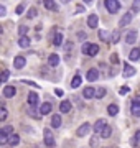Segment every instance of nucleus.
<instances>
[{
  "label": "nucleus",
  "mask_w": 140,
  "mask_h": 148,
  "mask_svg": "<svg viewBox=\"0 0 140 148\" xmlns=\"http://www.w3.org/2000/svg\"><path fill=\"white\" fill-rule=\"evenodd\" d=\"M13 135V125H5V127L0 128V143L2 145H7L8 143V138Z\"/></svg>",
  "instance_id": "obj_1"
},
{
  "label": "nucleus",
  "mask_w": 140,
  "mask_h": 148,
  "mask_svg": "<svg viewBox=\"0 0 140 148\" xmlns=\"http://www.w3.org/2000/svg\"><path fill=\"white\" fill-rule=\"evenodd\" d=\"M104 5H106V8H107V12L109 13H119V10H120V2L119 0H106L104 2Z\"/></svg>",
  "instance_id": "obj_2"
},
{
  "label": "nucleus",
  "mask_w": 140,
  "mask_h": 148,
  "mask_svg": "<svg viewBox=\"0 0 140 148\" xmlns=\"http://www.w3.org/2000/svg\"><path fill=\"white\" fill-rule=\"evenodd\" d=\"M134 13L132 12H127V13H124V15L120 16V20H119V28H124V27H129L130 23H132V20H134Z\"/></svg>",
  "instance_id": "obj_3"
},
{
  "label": "nucleus",
  "mask_w": 140,
  "mask_h": 148,
  "mask_svg": "<svg viewBox=\"0 0 140 148\" xmlns=\"http://www.w3.org/2000/svg\"><path fill=\"white\" fill-rule=\"evenodd\" d=\"M43 138H45V145L49 148L54 147V137H53V132H51V128H45L43 130Z\"/></svg>",
  "instance_id": "obj_4"
},
{
  "label": "nucleus",
  "mask_w": 140,
  "mask_h": 148,
  "mask_svg": "<svg viewBox=\"0 0 140 148\" xmlns=\"http://www.w3.org/2000/svg\"><path fill=\"white\" fill-rule=\"evenodd\" d=\"M51 38H53V45L54 46H61L63 45V40H65V36H63V33L58 32V30H51Z\"/></svg>",
  "instance_id": "obj_5"
},
{
  "label": "nucleus",
  "mask_w": 140,
  "mask_h": 148,
  "mask_svg": "<svg viewBox=\"0 0 140 148\" xmlns=\"http://www.w3.org/2000/svg\"><path fill=\"white\" fill-rule=\"evenodd\" d=\"M137 38H139V32L137 30H129L125 33V43L127 45H134L137 41Z\"/></svg>",
  "instance_id": "obj_6"
},
{
  "label": "nucleus",
  "mask_w": 140,
  "mask_h": 148,
  "mask_svg": "<svg viewBox=\"0 0 140 148\" xmlns=\"http://www.w3.org/2000/svg\"><path fill=\"white\" fill-rule=\"evenodd\" d=\"M99 69L97 68H91V69H87V73H86V79L89 81V82H94V81L99 79Z\"/></svg>",
  "instance_id": "obj_7"
},
{
  "label": "nucleus",
  "mask_w": 140,
  "mask_h": 148,
  "mask_svg": "<svg viewBox=\"0 0 140 148\" xmlns=\"http://www.w3.org/2000/svg\"><path fill=\"white\" fill-rule=\"evenodd\" d=\"M25 66H27V58L25 56H20L18 54V56L13 58V68L15 69H23Z\"/></svg>",
  "instance_id": "obj_8"
},
{
  "label": "nucleus",
  "mask_w": 140,
  "mask_h": 148,
  "mask_svg": "<svg viewBox=\"0 0 140 148\" xmlns=\"http://www.w3.org/2000/svg\"><path fill=\"white\" fill-rule=\"evenodd\" d=\"M27 114L32 117V119H40V115H41L40 106H28L27 107Z\"/></svg>",
  "instance_id": "obj_9"
},
{
  "label": "nucleus",
  "mask_w": 140,
  "mask_h": 148,
  "mask_svg": "<svg viewBox=\"0 0 140 148\" xmlns=\"http://www.w3.org/2000/svg\"><path fill=\"white\" fill-rule=\"evenodd\" d=\"M2 94H3L5 99H12V97H15V94H16V87L15 86H5L3 90H2Z\"/></svg>",
  "instance_id": "obj_10"
},
{
  "label": "nucleus",
  "mask_w": 140,
  "mask_h": 148,
  "mask_svg": "<svg viewBox=\"0 0 140 148\" xmlns=\"http://www.w3.org/2000/svg\"><path fill=\"white\" fill-rule=\"evenodd\" d=\"M106 125H107V123H106V120H104V119H99V120H97L96 123H94V127H92V130H94V133H97V135H101V133H102V130L106 128Z\"/></svg>",
  "instance_id": "obj_11"
},
{
  "label": "nucleus",
  "mask_w": 140,
  "mask_h": 148,
  "mask_svg": "<svg viewBox=\"0 0 140 148\" xmlns=\"http://www.w3.org/2000/svg\"><path fill=\"white\" fill-rule=\"evenodd\" d=\"M97 25H99V16L96 13H91V15L87 16V27L91 28V30H94V28H97Z\"/></svg>",
  "instance_id": "obj_12"
},
{
  "label": "nucleus",
  "mask_w": 140,
  "mask_h": 148,
  "mask_svg": "<svg viewBox=\"0 0 140 148\" xmlns=\"http://www.w3.org/2000/svg\"><path fill=\"white\" fill-rule=\"evenodd\" d=\"M91 132V125H89V123H82L81 127L78 128V132H76V135H78V137H86L87 133Z\"/></svg>",
  "instance_id": "obj_13"
},
{
  "label": "nucleus",
  "mask_w": 140,
  "mask_h": 148,
  "mask_svg": "<svg viewBox=\"0 0 140 148\" xmlns=\"http://www.w3.org/2000/svg\"><path fill=\"white\" fill-rule=\"evenodd\" d=\"M71 107H73V104H71V101H61V104H59V112L61 114H68V112H71Z\"/></svg>",
  "instance_id": "obj_14"
},
{
  "label": "nucleus",
  "mask_w": 140,
  "mask_h": 148,
  "mask_svg": "<svg viewBox=\"0 0 140 148\" xmlns=\"http://www.w3.org/2000/svg\"><path fill=\"white\" fill-rule=\"evenodd\" d=\"M82 97H84V99H92V97H96V89L91 87V86L84 87V89H82Z\"/></svg>",
  "instance_id": "obj_15"
},
{
  "label": "nucleus",
  "mask_w": 140,
  "mask_h": 148,
  "mask_svg": "<svg viewBox=\"0 0 140 148\" xmlns=\"http://www.w3.org/2000/svg\"><path fill=\"white\" fill-rule=\"evenodd\" d=\"M48 66L49 68H58L59 66V56L56 53H53V54L48 56Z\"/></svg>",
  "instance_id": "obj_16"
},
{
  "label": "nucleus",
  "mask_w": 140,
  "mask_h": 148,
  "mask_svg": "<svg viewBox=\"0 0 140 148\" xmlns=\"http://www.w3.org/2000/svg\"><path fill=\"white\" fill-rule=\"evenodd\" d=\"M43 5L46 10L49 12H58V3L54 2V0H43Z\"/></svg>",
  "instance_id": "obj_17"
},
{
  "label": "nucleus",
  "mask_w": 140,
  "mask_h": 148,
  "mask_svg": "<svg viewBox=\"0 0 140 148\" xmlns=\"http://www.w3.org/2000/svg\"><path fill=\"white\" fill-rule=\"evenodd\" d=\"M135 73H137V69L134 66H130L129 63L124 64V77H132V76H135Z\"/></svg>",
  "instance_id": "obj_18"
},
{
  "label": "nucleus",
  "mask_w": 140,
  "mask_h": 148,
  "mask_svg": "<svg viewBox=\"0 0 140 148\" xmlns=\"http://www.w3.org/2000/svg\"><path fill=\"white\" fill-rule=\"evenodd\" d=\"M40 104V95L36 92H30L28 94V106H38Z\"/></svg>",
  "instance_id": "obj_19"
},
{
  "label": "nucleus",
  "mask_w": 140,
  "mask_h": 148,
  "mask_svg": "<svg viewBox=\"0 0 140 148\" xmlns=\"http://www.w3.org/2000/svg\"><path fill=\"white\" fill-rule=\"evenodd\" d=\"M51 110H53V106H51L49 102H43V104L40 106V112H41V115H48V114H51Z\"/></svg>",
  "instance_id": "obj_20"
},
{
  "label": "nucleus",
  "mask_w": 140,
  "mask_h": 148,
  "mask_svg": "<svg viewBox=\"0 0 140 148\" xmlns=\"http://www.w3.org/2000/svg\"><path fill=\"white\" fill-rule=\"evenodd\" d=\"M81 84H82V76L79 73L74 74V77H73V81H71V87H73V89H78Z\"/></svg>",
  "instance_id": "obj_21"
},
{
  "label": "nucleus",
  "mask_w": 140,
  "mask_h": 148,
  "mask_svg": "<svg viewBox=\"0 0 140 148\" xmlns=\"http://www.w3.org/2000/svg\"><path fill=\"white\" fill-rule=\"evenodd\" d=\"M61 123H63V119L59 114H54L53 119H51V128H59L61 127Z\"/></svg>",
  "instance_id": "obj_22"
},
{
  "label": "nucleus",
  "mask_w": 140,
  "mask_h": 148,
  "mask_svg": "<svg viewBox=\"0 0 140 148\" xmlns=\"http://www.w3.org/2000/svg\"><path fill=\"white\" fill-rule=\"evenodd\" d=\"M140 59V48H132V51L129 53V61H139Z\"/></svg>",
  "instance_id": "obj_23"
},
{
  "label": "nucleus",
  "mask_w": 140,
  "mask_h": 148,
  "mask_svg": "<svg viewBox=\"0 0 140 148\" xmlns=\"http://www.w3.org/2000/svg\"><path fill=\"white\" fill-rule=\"evenodd\" d=\"M97 54H99V45H96V43H89L87 56H97Z\"/></svg>",
  "instance_id": "obj_24"
},
{
  "label": "nucleus",
  "mask_w": 140,
  "mask_h": 148,
  "mask_svg": "<svg viewBox=\"0 0 140 148\" xmlns=\"http://www.w3.org/2000/svg\"><path fill=\"white\" fill-rule=\"evenodd\" d=\"M130 145H132L134 148L140 147V130H137V132L132 135V138H130Z\"/></svg>",
  "instance_id": "obj_25"
},
{
  "label": "nucleus",
  "mask_w": 140,
  "mask_h": 148,
  "mask_svg": "<svg viewBox=\"0 0 140 148\" xmlns=\"http://www.w3.org/2000/svg\"><path fill=\"white\" fill-rule=\"evenodd\" d=\"M30 45H32V40L28 36H20V40H18V46L20 48H25L27 49V48H30Z\"/></svg>",
  "instance_id": "obj_26"
},
{
  "label": "nucleus",
  "mask_w": 140,
  "mask_h": 148,
  "mask_svg": "<svg viewBox=\"0 0 140 148\" xmlns=\"http://www.w3.org/2000/svg\"><path fill=\"white\" fill-rule=\"evenodd\" d=\"M97 36H99V40H101V41H110V33L109 32H106V30H99V32H97Z\"/></svg>",
  "instance_id": "obj_27"
},
{
  "label": "nucleus",
  "mask_w": 140,
  "mask_h": 148,
  "mask_svg": "<svg viewBox=\"0 0 140 148\" xmlns=\"http://www.w3.org/2000/svg\"><path fill=\"white\" fill-rule=\"evenodd\" d=\"M130 114L134 117H140V104L132 102V106H130Z\"/></svg>",
  "instance_id": "obj_28"
},
{
  "label": "nucleus",
  "mask_w": 140,
  "mask_h": 148,
  "mask_svg": "<svg viewBox=\"0 0 140 148\" xmlns=\"http://www.w3.org/2000/svg\"><path fill=\"white\" fill-rule=\"evenodd\" d=\"M107 114L110 117H115L119 114V106L117 104H110V106H107Z\"/></svg>",
  "instance_id": "obj_29"
},
{
  "label": "nucleus",
  "mask_w": 140,
  "mask_h": 148,
  "mask_svg": "<svg viewBox=\"0 0 140 148\" xmlns=\"http://www.w3.org/2000/svg\"><path fill=\"white\" fill-rule=\"evenodd\" d=\"M18 143H20V137H18L16 133H13V135L8 138V143H7V145H10V147H16Z\"/></svg>",
  "instance_id": "obj_30"
},
{
  "label": "nucleus",
  "mask_w": 140,
  "mask_h": 148,
  "mask_svg": "<svg viewBox=\"0 0 140 148\" xmlns=\"http://www.w3.org/2000/svg\"><path fill=\"white\" fill-rule=\"evenodd\" d=\"M7 117H8V112H7L5 104H0V120L5 122V120H7Z\"/></svg>",
  "instance_id": "obj_31"
},
{
  "label": "nucleus",
  "mask_w": 140,
  "mask_h": 148,
  "mask_svg": "<svg viewBox=\"0 0 140 148\" xmlns=\"http://www.w3.org/2000/svg\"><path fill=\"white\" fill-rule=\"evenodd\" d=\"M119 40H120V32L119 30H114L112 33H110V43H119Z\"/></svg>",
  "instance_id": "obj_32"
},
{
  "label": "nucleus",
  "mask_w": 140,
  "mask_h": 148,
  "mask_svg": "<svg viewBox=\"0 0 140 148\" xmlns=\"http://www.w3.org/2000/svg\"><path fill=\"white\" fill-rule=\"evenodd\" d=\"M36 15H38V10L35 8V7H30V8H28V12H27V18L33 20V18H36Z\"/></svg>",
  "instance_id": "obj_33"
},
{
  "label": "nucleus",
  "mask_w": 140,
  "mask_h": 148,
  "mask_svg": "<svg viewBox=\"0 0 140 148\" xmlns=\"http://www.w3.org/2000/svg\"><path fill=\"white\" fill-rule=\"evenodd\" d=\"M130 12L134 13V15H137L140 12V0H134V3H132V7H130Z\"/></svg>",
  "instance_id": "obj_34"
},
{
  "label": "nucleus",
  "mask_w": 140,
  "mask_h": 148,
  "mask_svg": "<svg viewBox=\"0 0 140 148\" xmlns=\"http://www.w3.org/2000/svg\"><path fill=\"white\" fill-rule=\"evenodd\" d=\"M28 32H30V28H28L27 25H20V27H18V35H20V36H28Z\"/></svg>",
  "instance_id": "obj_35"
},
{
  "label": "nucleus",
  "mask_w": 140,
  "mask_h": 148,
  "mask_svg": "<svg viewBox=\"0 0 140 148\" xmlns=\"http://www.w3.org/2000/svg\"><path fill=\"white\" fill-rule=\"evenodd\" d=\"M110 135H112V127H110V125H106V128H104L102 133H101V137H102V138H109Z\"/></svg>",
  "instance_id": "obj_36"
},
{
  "label": "nucleus",
  "mask_w": 140,
  "mask_h": 148,
  "mask_svg": "<svg viewBox=\"0 0 140 148\" xmlns=\"http://www.w3.org/2000/svg\"><path fill=\"white\" fill-rule=\"evenodd\" d=\"M106 92H107V90L104 89V87H97L96 89V99H102L104 95H106Z\"/></svg>",
  "instance_id": "obj_37"
},
{
  "label": "nucleus",
  "mask_w": 140,
  "mask_h": 148,
  "mask_svg": "<svg viewBox=\"0 0 140 148\" xmlns=\"http://www.w3.org/2000/svg\"><path fill=\"white\" fill-rule=\"evenodd\" d=\"M8 77H10V71H8V69H3V71H2V76H0V81H2V82H7Z\"/></svg>",
  "instance_id": "obj_38"
},
{
  "label": "nucleus",
  "mask_w": 140,
  "mask_h": 148,
  "mask_svg": "<svg viewBox=\"0 0 140 148\" xmlns=\"http://www.w3.org/2000/svg\"><path fill=\"white\" fill-rule=\"evenodd\" d=\"M89 145H91V147H97V145H99V137H97V133L94 135V137H91V140H89Z\"/></svg>",
  "instance_id": "obj_39"
},
{
  "label": "nucleus",
  "mask_w": 140,
  "mask_h": 148,
  "mask_svg": "<svg viewBox=\"0 0 140 148\" xmlns=\"http://www.w3.org/2000/svg\"><path fill=\"white\" fill-rule=\"evenodd\" d=\"M23 12H25V3H20V5L15 8V13L16 15H23Z\"/></svg>",
  "instance_id": "obj_40"
},
{
  "label": "nucleus",
  "mask_w": 140,
  "mask_h": 148,
  "mask_svg": "<svg viewBox=\"0 0 140 148\" xmlns=\"http://www.w3.org/2000/svg\"><path fill=\"white\" fill-rule=\"evenodd\" d=\"M71 51H73V43L68 41V43H66V46H65V53L71 54Z\"/></svg>",
  "instance_id": "obj_41"
},
{
  "label": "nucleus",
  "mask_w": 140,
  "mask_h": 148,
  "mask_svg": "<svg viewBox=\"0 0 140 148\" xmlns=\"http://www.w3.org/2000/svg\"><path fill=\"white\" fill-rule=\"evenodd\" d=\"M129 87H127V86H122V87H120V89H119V94H120V95H125V94H127V92H129Z\"/></svg>",
  "instance_id": "obj_42"
},
{
  "label": "nucleus",
  "mask_w": 140,
  "mask_h": 148,
  "mask_svg": "<svg viewBox=\"0 0 140 148\" xmlns=\"http://www.w3.org/2000/svg\"><path fill=\"white\" fill-rule=\"evenodd\" d=\"M84 12H86V7H84V5H78V7H76V13H79V15H81V13H84Z\"/></svg>",
  "instance_id": "obj_43"
},
{
  "label": "nucleus",
  "mask_w": 140,
  "mask_h": 148,
  "mask_svg": "<svg viewBox=\"0 0 140 148\" xmlns=\"http://www.w3.org/2000/svg\"><path fill=\"white\" fill-rule=\"evenodd\" d=\"M110 63H114V64H117V63H119V56H117L115 53L110 54Z\"/></svg>",
  "instance_id": "obj_44"
},
{
  "label": "nucleus",
  "mask_w": 140,
  "mask_h": 148,
  "mask_svg": "<svg viewBox=\"0 0 140 148\" xmlns=\"http://www.w3.org/2000/svg\"><path fill=\"white\" fill-rule=\"evenodd\" d=\"M78 40H79V41H84V40H86V33L84 32H78Z\"/></svg>",
  "instance_id": "obj_45"
},
{
  "label": "nucleus",
  "mask_w": 140,
  "mask_h": 148,
  "mask_svg": "<svg viewBox=\"0 0 140 148\" xmlns=\"http://www.w3.org/2000/svg\"><path fill=\"white\" fill-rule=\"evenodd\" d=\"M5 15H7V7L2 3V5H0V16H5Z\"/></svg>",
  "instance_id": "obj_46"
},
{
  "label": "nucleus",
  "mask_w": 140,
  "mask_h": 148,
  "mask_svg": "<svg viewBox=\"0 0 140 148\" xmlns=\"http://www.w3.org/2000/svg\"><path fill=\"white\" fill-rule=\"evenodd\" d=\"M54 94L58 95V97H63V95H65V90L59 89V87H58V89H54Z\"/></svg>",
  "instance_id": "obj_47"
},
{
  "label": "nucleus",
  "mask_w": 140,
  "mask_h": 148,
  "mask_svg": "<svg viewBox=\"0 0 140 148\" xmlns=\"http://www.w3.org/2000/svg\"><path fill=\"white\" fill-rule=\"evenodd\" d=\"M87 48H89V43H84V45H82V48H81V53L82 54H87Z\"/></svg>",
  "instance_id": "obj_48"
},
{
  "label": "nucleus",
  "mask_w": 140,
  "mask_h": 148,
  "mask_svg": "<svg viewBox=\"0 0 140 148\" xmlns=\"http://www.w3.org/2000/svg\"><path fill=\"white\" fill-rule=\"evenodd\" d=\"M132 102H137V104H140V95H135L134 99H132Z\"/></svg>",
  "instance_id": "obj_49"
},
{
  "label": "nucleus",
  "mask_w": 140,
  "mask_h": 148,
  "mask_svg": "<svg viewBox=\"0 0 140 148\" xmlns=\"http://www.w3.org/2000/svg\"><path fill=\"white\" fill-rule=\"evenodd\" d=\"M82 2H84L86 5H89V3H92V2H94V0H82Z\"/></svg>",
  "instance_id": "obj_50"
},
{
  "label": "nucleus",
  "mask_w": 140,
  "mask_h": 148,
  "mask_svg": "<svg viewBox=\"0 0 140 148\" xmlns=\"http://www.w3.org/2000/svg\"><path fill=\"white\" fill-rule=\"evenodd\" d=\"M59 2H61V3H65V5H66V3H69L71 0H59Z\"/></svg>",
  "instance_id": "obj_51"
}]
</instances>
